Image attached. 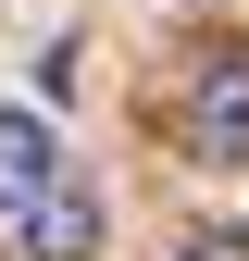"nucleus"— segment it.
<instances>
[{
	"label": "nucleus",
	"mask_w": 249,
	"mask_h": 261,
	"mask_svg": "<svg viewBox=\"0 0 249 261\" xmlns=\"http://www.w3.org/2000/svg\"><path fill=\"white\" fill-rule=\"evenodd\" d=\"M187 137L212 162H249V38H212L187 62Z\"/></svg>",
	"instance_id": "nucleus-1"
},
{
	"label": "nucleus",
	"mask_w": 249,
	"mask_h": 261,
	"mask_svg": "<svg viewBox=\"0 0 249 261\" xmlns=\"http://www.w3.org/2000/svg\"><path fill=\"white\" fill-rule=\"evenodd\" d=\"M175 261H249V224H200V237H187Z\"/></svg>",
	"instance_id": "nucleus-4"
},
{
	"label": "nucleus",
	"mask_w": 249,
	"mask_h": 261,
	"mask_svg": "<svg viewBox=\"0 0 249 261\" xmlns=\"http://www.w3.org/2000/svg\"><path fill=\"white\" fill-rule=\"evenodd\" d=\"M62 174H75V162H62L50 112H0V224H25V212L62 187Z\"/></svg>",
	"instance_id": "nucleus-2"
},
{
	"label": "nucleus",
	"mask_w": 249,
	"mask_h": 261,
	"mask_svg": "<svg viewBox=\"0 0 249 261\" xmlns=\"http://www.w3.org/2000/svg\"><path fill=\"white\" fill-rule=\"evenodd\" d=\"M25 249H38V261H87V249H100V199H87V174H62L50 199L25 212Z\"/></svg>",
	"instance_id": "nucleus-3"
}]
</instances>
